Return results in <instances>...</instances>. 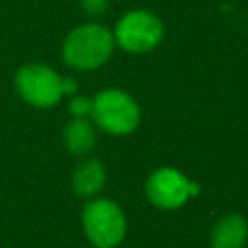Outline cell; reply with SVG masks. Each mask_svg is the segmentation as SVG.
I'll return each instance as SVG.
<instances>
[{
  "mask_svg": "<svg viewBox=\"0 0 248 248\" xmlns=\"http://www.w3.org/2000/svg\"><path fill=\"white\" fill-rule=\"evenodd\" d=\"M114 35L101 23H83L70 31L62 43V58L70 68L95 70L114 50Z\"/></svg>",
  "mask_w": 248,
  "mask_h": 248,
  "instance_id": "obj_1",
  "label": "cell"
},
{
  "mask_svg": "<svg viewBox=\"0 0 248 248\" xmlns=\"http://www.w3.org/2000/svg\"><path fill=\"white\" fill-rule=\"evenodd\" d=\"M14 85L19 97L37 108L54 107L64 95H76L78 91V83L74 79L60 78L45 64L21 66L16 72Z\"/></svg>",
  "mask_w": 248,
  "mask_h": 248,
  "instance_id": "obj_2",
  "label": "cell"
},
{
  "mask_svg": "<svg viewBox=\"0 0 248 248\" xmlns=\"http://www.w3.org/2000/svg\"><path fill=\"white\" fill-rule=\"evenodd\" d=\"M85 238L95 248H116L126 236V215L122 207L107 198H95L81 211Z\"/></svg>",
  "mask_w": 248,
  "mask_h": 248,
  "instance_id": "obj_3",
  "label": "cell"
},
{
  "mask_svg": "<svg viewBox=\"0 0 248 248\" xmlns=\"http://www.w3.org/2000/svg\"><path fill=\"white\" fill-rule=\"evenodd\" d=\"M93 120L108 134H132L141 118L138 103L122 89H105L91 101Z\"/></svg>",
  "mask_w": 248,
  "mask_h": 248,
  "instance_id": "obj_4",
  "label": "cell"
},
{
  "mask_svg": "<svg viewBox=\"0 0 248 248\" xmlns=\"http://www.w3.org/2000/svg\"><path fill=\"white\" fill-rule=\"evenodd\" d=\"M114 41L120 48L134 54L153 50L165 35L163 21L147 10H132L124 14L114 27Z\"/></svg>",
  "mask_w": 248,
  "mask_h": 248,
  "instance_id": "obj_5",
  "label": "cell"
},
{
  "mask_svg": "<svg viewBox=\"0 0 248 248\" xmlns=\"http://www.w3.org/2000/svg\"><path fill=\"white\" fill-rule=\"evenodd\" d=\"M200 194V184L188 180L172 167L153 170L145 180V196L159 209H178L192 196Z\"/></svg>",
  "mask_w": 248,
  "mask_h": 248,
  "instance_id": "obj_6",
  "label": "cell"
},
{
  "mask_svg": "<svg viewBox=\"0 0 248 248\" xmlns=\"http://www.w3.org/2000/svg\"><path fill=\"white\" fill-rule=\"evenodd\" d=\"M248 240V221L238 215L231 213L221 217L209 234L211 248H244Z\"/></svg>",
  "mask_w": 248,
  "mask_h": 248,
  "instance_id": "obj_7",
  "label": "cell"
},
{
  "mask_svg": "<svg viewBox=\"0 0 248 248\" xmlns=\"http://www.w3.org/2000/svg\"><path fill=\"white\" fill-rule=\"evenodd\" d=\"M105 182H107V170L99 159H85L72 172V188L81 198L97 196L103 190Z\"/></svg>",
  "mask_w": 248,
  "mask_h": 248,
  "instance_id": "obj_8",
  "label": "cell"
},
{
  "mask_svg": "<svg viewBox=\"0 0 248 248\" xmlns=\"http://www.w3.org/2000/svg\"><path fill=\"white\" fill-rule=\"evenodd\" d=\"M64 147L72 155H87L95 145V130L85 118H74L64 126L62 132Z\"/></svg>",
  "mask_w": 248,
  "mask_h": 248,
  "instance_id": "obj_9",
  "label": "cell"
},
{
  "mask_svg": "<svg viewBox=\"0 0 248 248\" xmlns=\"http://www.w3.org/2000/svg\"><path fill=\"white\" fill-rule=\"evenodd\" d=\"M70 112L76 118H85L87 114H91V99H87L83 95H72Z\"/></svg>",
  "mask_w": 248,
  "mask_h": 248,
  "instance_id": "obj_10",
  "label": "cell"
},
{
  "mask_svg": "<svg viewBox=\"0 0 248 248\" xmlns=\"http://www.w3.org/2000/svg\"><path fill=\"white\" fill-rule=\"evenodd\" d=\"M79 4L91 16H99L108 8V0H79Z\"/></svg>",
  "mask_w": 248,
  "mask_h": 248,
  "instance_id": "obj_11",
  "label": "cell"
}]
</instances>
